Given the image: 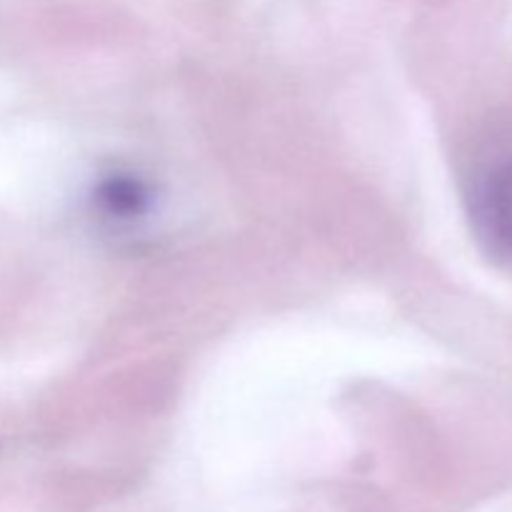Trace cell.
Listing matches in <instances>:
<instances>
[{
	"instance_id": "6da1fadb",
	"label": "cell",
	"mask_w": 512,
	"mask_h": 512,
	"mask_svg": "<svg viewBox=\"0 0 512 512\" xmlns=\"http://www.w3.org/2000/svg\"><path fill=\"white\" fill-rule=\"evenodd\" d=\"M473 223L490 250L512 258V155L475 185Z\"/></svg>"
},
{
	"instance_id": "7a4b0ae2",
	"label": "cell",
	"mask_w": 512,
	"mask_h": 512,
	"mask_svg": "<svg viewBox=\"0 0 512 512\" xmlns=\"http://www.w3.org/2000/svg\"><path fill=\"white\" fill-rule=\"evenodd\" d=\"M95 205L108 220L135 223L148 213L150 190L133 173H110L95 188Z\"/></svg>"
}]
</instances>
